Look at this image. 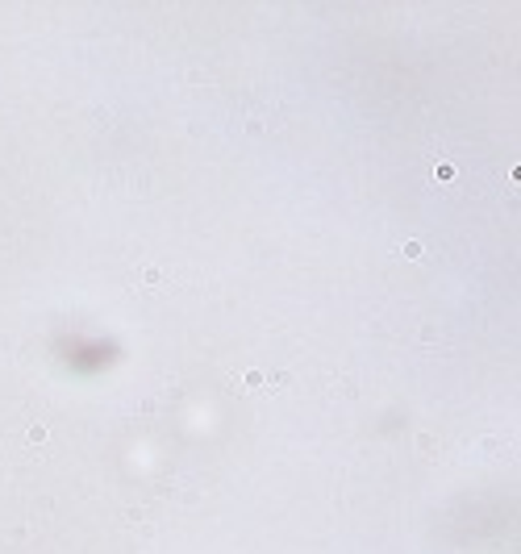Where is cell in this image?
I'll return each instance as SVG.
<instances>
[{
	"mask_svg": "<svg viewBox=\"0 0 521 554\" xmlns=\"http://www.w3.org/2000/svg\"><path fill=\"white\" fill-rule=\"evenodd\" d=\"M405 259H421V242H405Z\"/></svg>",
	"mask_w": 521,
	"mask_h": 554,
	"instance_id": "obj_1",
	"label": "cell"
}]
</instances>
